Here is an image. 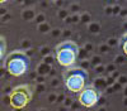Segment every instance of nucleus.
<instances>
[{"label":"nucleus","mask_w":127,"mask_h":111,"mask_svg":"<svg viewBox=\"0 0 127 111\" xmlns=\"http://www.w3.org/2000/svg\"><path fill=\"white\" fill-rule=\"evenodd\" d=\"M29 66H31V61L28 56L23 52H19V50L12 52L4 62L6 72L14 77H20L26 75L29 69Z\"/></svg>","instance_id":"f257e3e1"},{"label":"nucleus","mask_w":127,"mask_h":111,"mask_svg":"<svg viewBox=\"0 0 127 111\" xmlns=\"http://www.w3.org/2000/svg\"><path fill=\"white\" fill-rule=\"evenodd\" d=\"M62 76L64 83L70 92L79 94L88 85V73L80 67H69Z\"/></svg>","instance_id":"f03ea898"},{"label":"nucleus","mask_w":127,"mask_h":111,"mask_svg":"<svg viewBox=\"0 0 127 111\" xmlns=\"http://www.w3.org/2000/svg\"><path fill=\"white\" fill-rule=\"evenodd\" d=\"M78 46L74 42H64L57 44L55 49V57L57 63L62 67H72L78 58Z\"/></svg>","instance_id":"7ed1b4c3"},{"label":"nucleus","mask_w":127,"mask_h":111,"mask_svg":"<svg viewBox=\"0 0 127 111\" xmlns=\"http://www.w3.org/2000/svg\"><path fill=\"white\" fill-rule=\"evenodd\" d=\"M32 97H33V92L31 87L28 85H19L10 92V106L14 110H22L31 102Z\"/></svg>","instance_id":"20e7f679"},{"label":"nucleus","mask_w":127,"mask_h":111,"mask_svg":"<svg viewBox=\"0 0 127 111\" xmlns=\"http://www.w3.org/2000/svg\"><path fill=\"white\" fill-rule=\"evenodd\" d=\"M99 97H100V95L98 92V90L95 88L94 86H92V85H87L79 92L78 100H79V102H80L81 106L87 107V109H90V107H94L95 105L98 104Z\"/></svg>","instance_id":"39448f33"},{"label":"nucleus","mask_w":127,"mask_h":111,"mask_svg":"<svg viewBox=\"0 0 127 111\" xmlns=\"http://www.w3.org/2000/svg\"><path fill=\"white\" fill-rule=\"evenodd\" d=\"M0 48H1V52H0V57L4 58V57H5V50H6V43H5V38H4V37L0 38Z\"/></svg>","instance_id":"423d86ee"},{"label":"nucleus","mask_w":127,"mask_h":111,"mask_svg":"<svg viewBox=\"0 0 127 111\" xmlns=\"http://www.w3.org/2000/svg\"><path fill=\"white\" fill-rule=\"evenodd\" d=\"M121 48L123 50V53L127 56V33L121 38Z\"/></svg>","instance_id":"0eeeda50"},{"label":"nucleus","mask_w":127,"mask_h":111,"mask_svg":"<svg viewBox=\"0 0 127 111\" xmlns=\"http://www.w3.org/2000/svg\"><path fill=\"white\" fill-rule=\"evenodd\" d=\"M5 1H8V0H0V3H3V4H4Z\"/></svg>","instance_id":"6e6552de"}]
</instances>
